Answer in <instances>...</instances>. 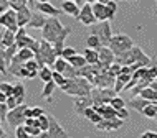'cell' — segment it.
Masks as SVG:
<instances>
[{
	"label": "cell",
	"mask_w": 157,
	"mask_h": 138,
	"mask_svg": "<svg viewBox=\"0 0 157 138\" xmlns=\"http://www.w3.org/2000/svg\"><path fill=\"white\" fill-rule=\"evenodd\" d=\"M0 102H7V95L2 90H0Z\"/></svg>",
	"instance_id": "51"
},
{
	"label": "cell",
	"mask_w": 157,
	"mask_h": 138,
	"mask_svg": "<svg viewBox=\"0 0 157 138\" xmlns=\"http://www.w3.org/2000/svg\"><path fill=\"white\" fill-rule=\"evenodd\" d=\"M155 79H157V77H155Z\"/></svg>",
	"instance_id": "59"
},
{
	"label": "cell",
	"mask_w": 157,
	"mask_h": 138,
	"mask_svg": "<svg viewBox=\"0 0 157 138\" xmlns=\"http://www.w3.org/2000/svg\"><path fill=\"white\" fill-rule=\"evenodd\" d=\"M83 117H84V119H88L91 123H94V125H96V123H99L101 120H103V117H101V114L96 110L94 107L86 108V110H84V115H83Z\"/></svg>",
	"instance_id": "23"
},
{
	"label": "cell",
	"mask_w": 157,
	"mask_h": 138,
	"mask_svg": "<svg viewBox=\"0 0 157 138\" xmlns=\"http://www.w3.org/2000/svg\"><path fill=\"white\" fill-rule=\"evenodd\" d=\"M73 105H75V110L78 112V115H84V110L93 107L91 95H78V97H75Z\"/></svg>",
	"instance_id": "14"
},
{
	"label": "cell",
	"mask_w": 157,
	"mask_h": 138,
	"mask_svg": "<svg viewBox=\"0 0 157 138\" xmlns=\"http://www.w3.org/2000/svg\"><path fill=\"white\" fill-rule=\"evenodd\" d=\"M52 79H53V82H55L58 87H63V86H65V82H66V77L63 76L61 73H58V71H53Z\"/></svg>",
	"instance_id": "37"
},
{
	"label": "cell",
	"mask_w": 157,
	"mask_h": 138,
	"mask_svg": "<svg viewBox=\"0 0 157 138\" xmlns=\"http://www.w3.org/2000/svg\"><path fill=\"white\" fill-rule=\"evenodd\" d=\"M94 108L101 114L103 119H116L117 110L111 105V104H104V105H99V107H94Z\"/></svg>",
	"instance_id": "21"
},
{
	"label": "cell",
	"mask_w": 157,
	"mask_h": 138,
	"mask_svg": "<svg viewBox=\"0 0 157 138\" xmlns=\"http://www.w3.org/2000/svg\"><path fill=\"white\" fill-rule=\"evenodd\" d=\"M93 89V84L83 76L76 77H66L65 86L61 87V90L65 94L71 95V97H78V95H90Z\"/></svg>",
	"instance_id": "3"
},
{
	"label": "cell",
	"mask_w": 157,
	"mask_h": 138,
	"mask_svg": "<svg viewBox=\"0 0 157 138\" xmlns=\"http://www.w3.org/2000/svg\"><path fill=\"white\" fill-rule=\"evenodd\" d=\"M46 18L48 16L43 15V13H40V12H33L32 13V20H30V23L27 25L28 28H35V30H38V28H43L45 27V23H46Z\"/></svg>",
	"instance_id": "19"
},
{
	"label": "cell",
	"mask_w": 157,
	"mask_h": 138,
	"mask_svg": "<svg viewBox=\"0 0 157 138\" xmlns=\"http://www.w3.org/2000/svg\"><path fill=\"white\" fill-rule=\"evenodd\" d=\"M68 62H70L73 68H76V69H81V68H84V66L88 64V61H86V58L83 56V54H76V56H73V58H70V59H66Z\"/></svg>",
	"instance_id": "29"
},
{
	"label": "cell",
	"mask_w": 157,
	"mask_h": 138,
	"mask_svg": "<svg viewBox=\"0 0 157 138\" xmlns=\"http://www.w3.org/2000/svg\"><path fill=\"white\" fill-rule=\"evenodd\" d=\"M141 115H144L146 119H151V120H157V105H155V102H151L149 105L144 107Z\"/></svg>",
	"instance_id": "24"
},
{
	"label": "cell",
	"mask_w": 157,
	"mask_h": 138,
	"mask_svg": "<svg viewBox=\"0 0 157 138\" xmlns=\"http://www.w3.org/2000/svg\"><path fill=\"white\" fill-rule=\"evenodd\" d=\"M32 8L30 7H23L20 10H17V20H18V27L20 28H27V25L32 20Z\"/></svg>",
	"instance_id": "15"
},
{
	"label": "cell",
	"mask_w": 157,
	"mask_h": 138,
	"mask_svg": "<svg viewBox=\"0 0 157 138\" xmlns=\"http://www.w3.org/2000/svg\"><path fill=\"white\" fill-rule=\"evenodd\" d=\"M71 33L70 27H63V23L58 20V16H48L45 27L41 28V38L53 44L56 56H61V51L65 48V40Z\"/></svg>",
	"instance_id": "1"
},
{
	"label": "cell",
	"mask_w": 157,
	"mask_h": 138,
	"mask_svg": "<svg viewBox=\"0 0 157 138\" xmlns=\"http://www.w3.org/2000/svg\"><path fill=\"white\" fill-rule=\"evenodd\" d=\"M139 97L155 102V100H157V89H154V87H151V86L146 87V89H142L141 92H139Z\"/></svg>",
	"instance_id": "30"
},
{
	"label": "cell",
	"mask_w": 157,
	"mask_h": 138,
	"mask_svg": "<svg viewBox=\"0 0 157 138\" xmlns=\"http://www.w3.org/2000/svg\"><path fill=\"white\" fill-rule=\"evenodd\" d=\"M106 7H108V12H109V22L114 20V16H116V12H117V0H111V2L106 3Z\"/></svg>",
	"instance_id": "38"
},
{
	"label": "cell",
	"mask_w": 157,
	"mask_h": 138,
	"mask_svg": "<svg viewBox=\"0 0 157 138\" xmlns=\"http://www.w3.org/2000/svg\"><path fill=\"white\" fill-rule=\"evenodd\" d=\"M121 68H122V66L119 64V62H116V61H114V62H113V64H111V66H109V69H108V71H109V73H111V74H113V76H114V77H116V76H117V74H119V73H121Z\"/></svg>",
	"instance_id": "47"
},
{
	"label": "cell",
	"mask_w": 157,
	"mask_h": 138,
	"mask_svg": "<svg viewBox=\"0 0 157 138\" xmlns=\"http://www.w3.org/2000/svg\"><path fill=\"white\" fill-rule=\"evenodd\" d=\"M7 114H8V107L5 102H0V120L7 122Z\"/></svg>",
	"instance_id": "46"
},
{
	"label": "cell",
	"mask_w": 157,
	"mask_h": 138,
	"mask_svg": "<svg viewBox=\"0 0 157 138\" xmlns=\"http://www.w3.org/2000/svg\"><path fill=\"white\" fill-rule=\"evenodd\" d=\"M2 44L8 48V46L15 44V31H10V30H3L2 33Z\"/></svg>",
	"instance_id": "31"
},
{
	"label": "cell",
	"mask_w": 157,
	"mask_h": 138,
	"mask_svg": "<svg viewBox=\"0 0 157 138\" xmlns=\"http://www.w3.org/2000/svg\"><path fill=\"white\" fill-rule=\"evenodd\" d=\"M98 2H101V3H108V2H111V0H98Z\"/></svg>",
	"instance_id": "55"
},
{
	"label": "cell",
	"mask_w": 157,
	"mask_h": 138,
	"mask_svg": "<svg viewBox=\"0 0 157 138\" xmlns=\"http://www.w3.org/2000/svg\"><path fill=\"white\" fill-rule=\"evenodd\" d=\"M73 2H75V3H78V5H79V7H81V5H83V3H84V0H73Z\"/></svg>",
	"instance_id": "53"
},
{
	"label": "cell",
	"mask_w": 157,
	"mask_h": 138,
	"mask_svg": "<svg viewBox=\"0 0 157 138\" xmlns=\"http://www.w3.org/2000/svg\"><path fill=\"white\" fill-rule=\"evenodd\" d=\"M83 56L86 58L88 64H96V62H99V51H98V49H91V48L84 49Z\"/></svg>",
	"instance_id": "27"
},
{
	"label": "cell",
	"mask_w": 157,
	"mask_h": 138,
	"mask_svg": "<svg viewBox=\"0 0 157 138\" xmlns=\"http://www.w3.org/2000/svg\"><path fill=\"white\" fill-rule=\"evenodd\" d=\"M35 3H36L35 0H28V5H30V7H33V5H35Z\"/></svg>",
	"instance_id": "54"
},
{
	"label": "cell",
	"mask_w": 157,
	"mask_h": 138,
	"mask_svg": "<svg viewBox=\"0 0 157 138\" xmlns=\"http://www.w3.org/2000/svg\"><path fill=\"white\" fill-rule=\"evenodd\" d=\"M56 84H55L53 81H50V82H45V87H43V90H41V97L43 99H48L50 102H52V95H53V90L56 89Z\"/></svg>",
	"instance_id": "32"
},
{
	"label": "cell",
	"mask_w": 157,
	"mask_h": 138,
	"mask_svg": "<svg viewBox=\"0 0 157 138\" xmlns=\"http://www.w3.org/2000/svg\"><path fill=\"white\" fill-rule=\"evenodd\" d=\"M99 61L104 62L106 66H111L114 61H116V54L113 53V49L109 48V46H101L99 49Z\"/></svg>",
	"instance_id": "16"
},
{
	"label": "cell",
	"mask_w": 157,
	"mask_h": 138,
	"mask_svg": "<svg viewBox=\"0 0 157 138\" xmlns=\"http://www.w3.org/2000/svg\"><path fill=\"white\" fill-rule=\"evenodd\" d=\"M52 74H53V71H52V68H50V66H43V68H40V71H38V77H40L43 82L53 81V79H52Z\"/></svg>",
	"instance_id": "33"
},
{
	"label": "cell",
	"mask_w": 157,
	"mask_h": 138,
	"mask_svg": "<svg viewBox=\"0 0 157 138\" xmlns=\"http://www.w3.org/2000/svg\"><path fill=\"white\" fill-rule=\"evenodd\" d=\"M15 56L18 58L22 62H27V61H30V59H35V53H33L30 48H20L18 51H17Z\"/></svg>",
	"instance_id": "25"
},
{
	"label": "cell",
	"mask_w": 157,
	"mask_h": 138,
	"mask_svg": "<svg viewBox=\"0 0 157 138\" xmlns=\"http://www.w3.org/2000/svg\"><path fill=\"white\" fill-rule=\"evenodd\" d=\"M56 53H55V48L52 43H48L46 40L41 38L40 41V49L35 51V61L40 66H53L55 61H56Z\"/></svg>",
	"instance_id": "4"
},
{
	"label": "cell",
	"mask_w": 157,
	"mask_h": 138,
	"mask_svg": "<svg viewBox=\"0 0 157 138\" xmlns=\"http://www.w3.org/2000/svg\"><path fill=\"white\" fill-rule=\"evenodd\" d=\"M66 138H68V136H66Z\"/></svg>",
	"instance_id": "58"
},
{
	"label": "cell",
	"mask_w": 157,
	"mask_h": 138,
	"mask_svg": "<svg viewBox=\"0 0 157 138\" xmlns=\"http://www.w3.org/2000/svg\"><path fill=\"white\" fill-rule=\"evenodd\" d=\"M131 77H132V74H129V73H121V74H117L116 76V82H114V90L119 94V92L124 90V87L126 84L131 81Z\"/></svg>",
	"instance_id": "20"
},
{
	"label": "cell",
	"mask_w": 157,
	"mask_h": 138,
	"mask_svg": "<svg viewBox=\"0 0 157 138\" xmlns=\"http://www.w3.org/2000/svg\"><path fill=\"white\" fill-rule=\"evenodd\" d=\"M86 46H88V48H91V49H99L101 46H103V43H101V40L98 38L96 35H91V33H90V36L86 38Z\"/></svg>",
	"instance_id": "34"
},
{
	"label": "cell",
	"mask_w": 157,
	"mask_h": 138,
	"mask_svg": "<svg viewBox=\"0 0 157 138\" xmlns=\"http://www.w3.org/2000/svg\"><path fill=\"white\" fill-rule=\"evenodd\" d=\"M129 2H136V0H129Z\"/></svg>",
	"instance_id": "57"
},
{
	"label": "cell",
	"mask_w": 157,
	"mask_h": 138,
	"mask_svg": "<svg viewBox=\"0 0 157 138\" xmlns=\"http://www.w3.org/2000/svg\"><path fill=\"white\" fill-rule=\"evenodd\" d=\"M0 25H2L5 30H10V31H17L18 30V20H17V10L13 8H8L5 10L2 15H0Z\"/></svg>",
	"instance_id": "9"
},
{
	"label": "cell",
	"mask_w": 157,
	"mask_h": 138,
	"mask_svg": "<svg viewBox=\"0 0 157 138\" xmlns=\"http://www.w3.org/2000/svg\"><path fill=\"white\" fill-rule=\"evenodd\" d=\"M152 102V100H147V99H142V97H139V95H136V97L131 99V102H129V105L134 108V110H137L139 114L142 112V108L146 107V105H149V104Z\"/></svg>",
	"instance_id": "22"
},
{
	"label": "cell",
	"mask_w": 157,
	"mask_h": 138,
	"mask_svg": "<svg viewBox=\"0 0 157 138\" xmlns=\"http://www.w3.org/2000/svg\"><path fill=\"white\" fill-rule=\"evenodd\" d=\"M0 90L8 97V95H12V92H13V84H10V82H0Z\"/></svg>",
	"instance_id": "43"
},
{
	"label": "cell",
	"mask_w": 157,
	"mask_h": 138,
	"mask_svg": "<svg viewBox=\"0 0 157 138\" xmlns=\"http://www.w3.org/2000/svg\"><path fill=\"white\" fill-rule=\"evenodd\" d=\"M15 136L17 138H33V136H30L27 133V130H25V125H18V127L15 128Z\"/></svg>",
	"instance_id": "44"
},
{
	"label": "cell",
	"mask_w": 157,
	"mask_h": 138,
	"mask_svg": "<svg viewBox=\"0 0 157 138\" xmlns=\"http://www.w3.org/2000/svg\"><path fill=\"white\" fill-rule=\"evenodd\" d=\"M35 41L36 40L28 35L25 28H18V30L15 31V43L18 46V49L20 48H30L32 49V46L35 44Z\"/></svg>",
	"instance_id": "11"
},
{
	"label": "cell",
	"mask_w": 157,
	"mask_h": 138,
	"mask_svg": "<svg viewBox=\"0 0 157 138\" xmlns=\"http://www.w3.org/2000/svg\"><path fill=\"white\" fill-rule=\"evenodd\" d=\"M98 0H84V3H90V5H93V3H96Z\"/></svg>",
	"instance_id": "52"
},
{
	"label": "cell",
	"mask_w": 157,
	"mask_h": 138,
	"mask_svg": "<svg viewBox=\"0 0 157 138\" xmlns=\"http://www.w3.org/2000/svg\"><path fill=\"white\" fill-rule=\"evenodd\" d=\"M139 138H157V132H152V130H147L144 132Z\"/></svg>",
	"instance_id": "50"
},
{
	"label": "cell",
	"mask_w": 157,
	"mask_h": 138,
	"mask_svg": "<svg viewBox=\"0 0 157 138\" xmlns=\"http://www.w3.org/2000/svg\"><path fill=\"white\" fill-rule=\"evenodd\" d=\"M91 100H93V107H99L104 104H109L113 97H116L117 92L114 90V87H93L91 89Z\"/></svg>",
	"instance_id": "6"
},
{
	"label": "cell",
	"mask_w": 157,
	"mask_h": 138,
	"mask_svg": "<svg viewBox=\"0 0 157 138\" xmlns=\"http://www.w3.org/2000/svg\"><path fill=\"white\" fill-rule=\"evenodd\" d=\"M25 130H27V133L30 136H38L41 133V128L36 127V125H25Z\"/></svg>",
	"instance_id": "42"
},
{
	"label": "cell",
	"mask_w": 157,
	"mask_h": 138,
	"mask_svg": "<svg viewBox=\"0 0 157 138\" xmlns=\"http://www.w3.org/2000/svg\"><path fill=\"white\" fill-rule=\"evenodd\" d=\"M79 8H81V7H79L78 3H75L73 0H63V3H61L63 13H66V15H70V16H75V18H78Z\"/></svg>",
	"instance_id": "18"
},
{
	"label": "cell",
	"mask_w": 157,
	"mask_h": 138,
	"mask_svg": "<svg viewBox=\"0 0 157 138\" xmlns=\"http://www.w3.org/2000/svg\"><path fill=\"white\" fill-rule=\"evenodd\" d=\"M38 127L41 128V132H46V130H48V128H50V115L43 114V115L38 117Z\"/></svg>",
	"instance_id": "36"
},
{
	"label": "cell",
	"mask_w": 157,
	"mask_h": 138,
	"mask_svg": "<svg viewBox=\"0 0 157 138\" xmlns=\"http://www.w3.org/2000/svg\"><path fill=\"white\" fill-rule=\"evenodd\" d=\"M12 95H15L17 100H18L20 104L25 102V95H27V92H25V86L22 84V82L13 84V92H12Z\"/></svg>",
	"instance_id": "28"
},
{
	"label": "cell",
	"mask_w": 157,
	"mask_h": 138,
	"mask_svg": "<svg viewBox=\"0 0 157 138\" xmlns=\"http://www.w3.org/2000/svg\"><path fill=\"white\" fill-rule=\"evenodd\" d=\"M116 62H119L121 66L141 64L142 68H149V66H152V59L139 48V46H132V48L127 49L126 53H122L121 56H116Z\"/></svg>",
	"instance_id": "2"
},
{
	"label": "cell",
	"mask_w": 157,
	"mask_h": 138,
	"mask_svg": "<svg viewBox=\"0 0 157 138\" xmlns=\"http://www.w3.org/2000/svg\"><path fill=\"white\" fill-rule=\"evenodd\" d=\"M78 20L81 22V25H84V27H91L93 23H96L98 20H96V16H94V12H93V5H90V3H84V5H81Z\"/></svg>",
	"instance_id": "10"
},
{
	"label": "cell",
	"mask_w": 157,
	"mask_h": 138,
	"mask_svg": "<svg viewBox=\"0 0 157 138\" xmlns=\"http://www.w3.org/2000/svg\"><path fill=\"white\" fill-rule=\"evenodd\" d=\"M35 2H50V0H35Z\"/></svg>",
	"instance_id": "56"
},
{
	"label": "cell",
	"mask_w": 157,
	"mask_h": 138,
	"mask_svg": "<svg viewBox=\"0 0 157 138\" xmlns=\"http://www.w3.org/2000/svg\"><path fill=\"white\" fill-rule=\"evenodd\" d=\"M134 46V41L129 35L126 33H119V35H113L111 41H109V48L113 49V53L116 56H121L122 53H126L127 49H131Z\"/></svg>",
	"instance_id": "5"
},
{
	"label": "cell",
	"mask_w": 157,
	"mask_h": 138,
	"mask_svg": "<svg viewBox=\"0 0 157 138\" xmlns=\"http://www.w3.org/2000/svg\"><path fill=\"white\" fill-rule=\"evenodd\" d=\"M109 104H111V105H113L114 108H116V110H117V108H122V107H126V100L122 99V97H119V95H116V97H113V99H111V102H109Z\"/></svg>",
	"instance_id": "41"
},
{
	"label": "cell",
	"mask_w": 157,
	"mask_h": 138,
	"mask_svg": "<svg viewBox=\"0 0 157 138\" xmlns=\"http://www.w3.org/2000/svg\"><path fill=\"white\" fill-rule=\"evenodd\" d=\"M124 125V120L121 119H103L99 123H96V128L101 132H113V130H117Z\"/></svg>",
	"instance_id": "12"
},
{
	"label": "cell",
	"mask_w": 157,
	"mask_h": 138,
	"mask_svg": "<svg viewBox=\"0 0 157 138\" xmlns=\"http://www.w3.org/2000/svg\"><path fill=\"white\" fill-rule=\"evenodd\" d=\"M7 107H8V110H10V108H15V107H18L20 105V102H18V100H17V97H15V95H8V97H7Z\"/></svg>",
	"instance_id": "45"
},
{
	"label": "cell",
	"mask_w": 157,
	"mask_h": 138,
	"mask_svg": "<svg viewBox=\"0 0 157 138\" xmlns=\"http://www.w3.org/2000/svg\"><path fill=\"white\" fill-rule=\"evenodd\" d=\"M68 64H70V62H68L65 58H56V61H55V64H53V71H58V73H65V69L68 68Z\"/></svg>",
	"instance_id": "35"
},
{
	"label": "cell",
	"mask_w": 157,
	"mask_h": 138,
	"mask_svg": "<svg viewBox=\"0 0 157 138\" xmlns=\"http://www.w3.org/2000/svg\"><path fill=\"white\" fill-rule=\"evenodd\" d=\"M27 104H20L18 107L15 108H10L7 114V123L10 125V127L17 128L18 125H23L25 123V119H27V115H25V110H27Z\"/></svg>",
	"instance_id": "8"
},
{
	"label": "cell",
	"mask_w": 157,
	"mask_h": 138,
	"mask_svg": "<svg viewBox=\"0 0 157 138\" xmlns=\"http://www.w3.org/2000/svg\"><path fill=\"white\" fill-rule=\"evenodd\" d=\"M116 117L117 119H121V120H126L129 119V112H127V108L126 107H122V108H117V114H116Z\"/></svg>",
	"instance_id": "48"
},
{
	"label": "cell",
	"mask_w": 157,
	"mask_h": 138,
	"mask_svg": "<svg viewBox=\"0 0 157 138\" xmlns=\"http://www.w3.org/2000/svg\"><path fill=\"white\" fill-rule=\"evenodd\" d=\"M91 35H96L98 38L101 40L103 46H109V41L113 38V30H111V23L109 20H104V22H96L91 25Z\"/></svg>",
	"instance_id": "7"
},
{
	"label": "cell",
	"mask_w": 157,
	"mask_h": 138,
	"mask_svg": "<svg viewBox=\"0 0 157 138\" xmlns=\"http://www.w3.org/2000/svg\"><path fill=\"white\" fill-rule=\"evenodd\" d=\"M8 3H10V8H13V10H20L23 7H30L28 5V0H8Z\"/></svg>",
	"instance_id": "39"
},
{
	"label": "cell",
	"mask_w": 157,
	"mask_h": 138,
	"mask_svg": "<svg viewBox=\"0 0 157 138\" xmlns=\"http://www.w3.org/2000/svg\"><path fill=\"white\" fill-rule=\"evenodd\" d=\"M35 8H36V12H40V13H43L46 16H60L63 13L61 8L53 7L50 2H36L35 3Z\"/></svg>",
	"instance_id": "13"
},
{
	"label": "cell",
	"mask_w": 157,
	"mask_h": 138,
	"mask_svg": "<svg viewBox=\"0 0 157 138\" xmlns=\"http://www.w3.org/2000/svg\"><path fill=\"white\" fill-rule=\"evenodd\" d=\"M78 54V49H75V48H71V46H65L63 48V51H61V58H65V59H70V58H73Z\"/></svg>",
	"instance_id": "40"
},
{
	"label": "cell",
	"mask_w": 157,
	"mask_h": 138,
	"mask_svg": "<svg viewBox=\"0 0 157 138\" xmlns=\"http://www.w3.org/2000/svg\"><path fill=\"white\" fill-rule=\"evenodd\" d=\"M93 12H94V16H96L98 22H104V20H109V12H108V7H106V3H101V2L93 3Z\"/></svg>",
	"instance_id": "17"
},
{
	"label": "cell",
	"mask_w": 157,
	"mask_h": 138,
	"mask_svg": "<svg viewBox=\"0 0 157 138\" xmlns=\"http://www.w3.org/2000/svg\"><path fill=\"white\" fill-rule=\"evenodd\" d=\"M7 59H5V46L2 44V33H0V74H3V76H7Z\"/></svg>",
	"instance_id": "26"
},
{
	"label": "cell",
	"mask_w": 157,
	"mask_h": 138,
	"mask_svg": "<svg viewBox=\"0 0 157 138\" xmlns=\"http://www.w3.org/2000/svg\"><path fill=\"white\" fill-rule=\"evenodd\" d=\"M43 114H45V110L41 107H32V115L33 117H36V119H38V117L43 115Z\"/></svg>",
	"instance_id": "49"
}]
</instances>
